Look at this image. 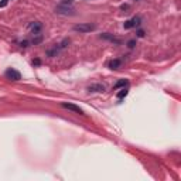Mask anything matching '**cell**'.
Wrapping results in <instances>:
<instances>
[{"instance_id":"cell-14","label":"cell","mask_w":181,"mask_h":181,"mask_svg":"<svg viewBox=\"0 0 181 181\" xmlns=\"http://www.w3.org/2000/svg\"><path fill=\"white\" fill-rule=\"evenodd\" d=\"M28 44H30V41H28V40H24V41H21V43H18V45H20L21 48L28 47Z\"/></svg>"},{"instance_id":"cell-9","label":"cell","mask_w":181,"mask_h":181,"mask_svg":"<svg viewBox=\"0 0 181 181\" xmlns=\"http://www.w3.org/2000/svg\"><path fill=\"white\" fill-rule=\"evenodd\" d=\"M43 40H44V35H43L41 33H38V34H33V38L30 40V44H31V45H38V44L43 43Z\"/></svg>"},{"instance_id":"cell-2","label":"cell","mask_w":181,"mask_h":181,"mask_svg":"<svg viewBox=\"0 0 181 181\" xmlns=\"http://www.w3.org/2000/svg\"><path fill=\"white\" fill-rule=\"evenodd\" d=\"M55 13H57V14H61V16H75V10H74L71 6H68V4H61V3L55 7Z\"/></svg>"},{"instance_id":"cell-16","label":"cell","mask_w":181,"mask_h":181,"mask_svg":"<svg viewBox=\"0 0 181 181\" xmlns=\"http://www.w3.org/2000/svg\"><path fill=\"white\" fill-rule=\"evenodd\" d=\"M72 1H74V0H61V4H68V6H71Z\"/></svg>"},{"instance_id":"cell-17","label":"cell","mask_w":181,"mask_h":181,"mask_svg":"<svg viewBox=\"0 0 181 181\" xmlns=\"http://www.w3.org/2000/svg\"><path fill=\"white\" fill-rule=\"evenodd\" d=\"M136 34H137V37H140V38H142V37H144V31H143V30H137V33H136Z\"/></svg>"},{"instance_id":"cell-5","label":"cell","mask_w":181,"mask_h":181,"mask_svg":"<svg viewBox=\"0 0 181 181\" xmlns=\"http://www.w3.org/2000/svg\"><path fill=\"white\" fill-rule=\"evenodd\" d=\"M4 75H6L7 79H11V81H20L21 79V74L14 68H9L7 71L4 72Z\"/></svg>"},{"instance_id":"cell-19","label":"cell","mask_w":181,"mask_h":181,"mask_svg":"<svg viewBox=\"0 0 181 181\" xmlns=\"http://www.w3.org/2000/svg\"><path fill=\"white\" fill-rule=\"evenodd\" d=\"M40 64H41L40 60H34V61H33V65H40Z\"/></svg>"},{"instance_id":"cell-10","label":"cell","mask_w":181,"mask_h":181,"mask_svg":"<svg viewBox=\"0 0 181 181\" xmlns=\"http://www.w3.org/2000/svg\"><path fill=\"white\" fill-rule=\"evenodd\" d=\"M106 88H105V85H102V84H92L91 87L88 88V91L89 92H103Z\"/></svg>"},{"instance_id":"cell-7","label":"cell","mask_w":181,"mask_h":181,"mask_svg":"<svg viewBox=\"0 0 181 181\" xmlns=\"http://www.w3.org/2000/svg\"><path fill=\"white\" fill-rule=\"evenodd\" d=\"M28 30L33 33V34H38L43 30V24L40 21H33V23L28 24Z\"/></svg>"},{"instance_id":"cell-13","label":"cell","mask_w":181,"mask_h":181,"mask_svg":"<svg viewBox=\"0 0 181 181\" xmlns=\"http://www.w3.org/2000/svg\"><path fill=\"white\" fill-rule=\"evenodd\" d=\"M129 94V91H127V88H123L120 92H118V99H123L126 95Z\"/></svg>"},{"instance_id":"cell-8","label":"cell","mask_w":181,"mask_h":181,"mask_svg":"<svg viewBox=\"0 0 181 181\" xmlns=\"http://www.w3.org/2000/svg\"><path fill=\"white\" fill-rule=\"evenodd\" d=\"M101 38L108 40V41H110V43H115L116 45H120V44H122V40L116 38L115 35H112V34H109V33H103V34H101Z\"/></svg>"},{"instance_id":"cell-15","label":"cell","mask_w":181,"mask_h":181,"mask_svg":"<svg viewBox=\"0 0 181 181\" xmlns=\"http://www.w3.org/2000/svg\"><path fill=\"white\" fill-rule=\"evenodd\" d=\"M127 47L130 48V50L136 47V40H130V41H127Z\"/></svg>"},{"instance_id":"cell-3","label":"cell","mask_w":181,"mask_h":181,"mask_svg":"<svg viewBox=\"0 0 181 181\" xmlns=\"http://www.w3.org/2000/svg\"><path fill=\"white\" fill-rule=\"evenodd\" d=\"M95 28H96V26L91 23H79L74 26V31H79V33H91L94 31Z\"/></svg>"},{"instance_id":"cell-11","label":"cell","mask_w":181,"mask_h":181,"mask_svg":"<svg viewBox=\"0 0 181 181\" xmlns=\"http://www.w3.org/2000/svg\"><path fill=\"white\" fill-rule=\"evenodd\" d=\"M120 67H122V60H118V58H116V60H112L109 62L110 70H119Z\"/></svg>"},{"instance_id":"cell-12","label":"cell","mask_w":181,"mask_h":181,"mask_svg":"<svg viewBox=\"0 0 181 181\" xmlns=\"http://www.w3.org/2000/svg\"><path fill=\"white\" fill-rule=\"evenodd\" d=\"M120 87H129V81H127V79H120V81H119V82L113 88H115V89H118V88H120Z\"/></svg>"},{"instance_id":"cell-18","label":"cell","mask_w":181,"mask_h":181,"mask_svg":"<svg viewBox=\"0 0 181 181\" xmlns=\"http://www.w3.org/2000/svg\"><path fill=\"white\" fill-rule=\"evenodd\" d=\"M120 9H122V10H127V9H129V4H122Z\"/></svg>"},{"instance_id":"cell-4","label":"cell","mask_w":181,"mask_h":181,"mask_svg":"<svg viewBox=\"0 0 181 181\" xmlns=\"http://www.w3.org/2000/svg\"><path fill=\"white\" fill-rule=\"evenodd\" d=\"M142 23V18L139 16H134L133 18H129L126 20L125 23H123V27L126 28V30H130V28H133V27H137V26H140Z\"/></svg>"},{"instance_id":"cell-1","label":"cell","mask_w":181,"mask_h":181,"mask_svg":"<svg viewBox=\"0 0 181 181\" xmlns=\"http://www.w3.org/2000/svg\"><path fill=\"white\" fill-rule=\"evenodd\" d=\"M68 44H70V38H64L62 41H61L60 44H57L54 48L48 50V51H47V55H48V57H51V58H53V57H57V55L60 54V51H61V50H64V48L67 47Z\"/></svg>"},{"instance_id":"cell-6","label":"cell","mask_w":181,"mask_h":181,"mask_svg":"<svg viewBox=\"0 0 181 181\" xmlns=\"http://www.w3.org/2000/svg\"><path fill=\"white\" fill-rule=\"evenodd\" d=\"M61 106H62V108H65V109H68V110H72L74 113H79V115H84V110L81 109L79 106L74 105V103H70V102H61Z\"/></svg>"},{"instance_id":"cell-20","label":"cell","mask_w":181,"mask_h":181,"mask_svg":"<svg viewBox=\"0 0 181 181\" xmlns=\"http://www.w3.org/2000/svg\"><path fill=\"white\" fill-rule=\"evenodd\" d=\"M134 1H139V0H134Z\"/></svg>"}]
</instances>
